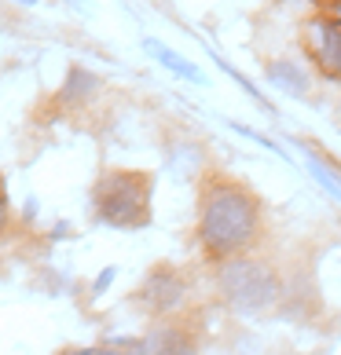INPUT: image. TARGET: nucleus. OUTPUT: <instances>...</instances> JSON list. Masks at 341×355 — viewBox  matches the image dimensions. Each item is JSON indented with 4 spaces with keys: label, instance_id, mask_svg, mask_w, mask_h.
<instances>
[{
    "label": "nucleus",
    "instance_id": "1",
    "mask_svg": "<svg viewBox=\"0 0 341 355\" xmlns=\"http://www.w3.org/2000/svg\"><path fill=\"white\" fill-rule=\"evenodd\" d=\"M260 231V205L239 183L213 180L202 194V216H199V239L209 257L228 260L239 249H246Z\"/></svg>",
    "mask_w": 341,
    "mask_h": 355
},
{
    "label": "nucleus",
    "instance_id": "2",
    "mask_svg": "<svg viewBox=\"0 0 341 355\" xmlns=\"http://www.w3.org/2000/svg\"><path fill=\"white\" fill-rule=\"evenodd\" d=\"M96 213L110 227H143L151 220V176L114 168L96 183Z\"/></svg>",
    "mask_w": 341,
    "mask_h": 355
},
{
    "label": "nucleus",
    "instance_id": "3",
    "mask_svg": "<svg viewBox=\"0 0 341 355\" xmlns=\"http://www.w3.org/2000/svg\"><path fill=\"white\" fill-rule=\"evenodd\" d=\"M220 289H224V297L235 308L260 311L275 300L279 282H275V275L260 264V260H228V264L220 268Z\"/></svg>",
    "mask_w": 341,
    "mask_h": 355
},
{
    "label": "nucleus",
    "instance_id": "4",
    "mask_svg": "<svg viewBox=\"0 0 341 355\" xmlns=\"http://www.w3.org/2000/svg\"><path fill=\"white\" fill-rule=\"evenodd\" d=\"M305 48L308 55L316 59V67L331 77V81H338L341 73V30H338V19H312L308 30H305Z\"/></svg>",
    "mask_w": 341,
    "mask_h": 355
},
{
    "label": "nucleus",
    "instance_id": "5",
    "mask_svg": "<svg viewBox=\"0 0 341 355\" xmlns=\"http://www.w3.org/2000/svg\"><path fill=\"white\" fill-rule=\"evenodd\" d=\"M180 293H183V282L173 271H154L147 279V286H143V297H147V304H154V308H173L180 300Z\"/></svg>",
    "mask_w": 341,
    "mask_h": 355
},
{
    "label": "nucleus",
    "instance_id": "6",
    "mask_svg": "<svg viewBox=\"0 0 341 355\" xmlns=\"http://www.w3.org/2000/svg\"><path fill=\"white\" fill-rule=\"evenodd\" d=\"M143 48H147L151 55H154V59L162 62V67H169V70H173L176 77H188V81H202V70L194 67V62H188V59H180L176 51H173V48H165L162 41H143Z\"/></svg>",
    "mask_w": 341,
    "mask_h": 355
},
{
    "label": "nucleus",
    "instance_id": "7",
    "mask_svg": "<svg viewBox=\"0 0 341 355\" xmlns=\"http://www.w3.org/2000/svg\"><path fill=\"white\" fill-rule=\"evenodd\" d=\"M268 77H272V85H279L283 92H290V96H305V92H308V77L301 73L290 59L272 62V67H268Z\"/></svg>",
    "mask_w": 341,
    "mask_h": 355
},
{
    "label": "nucleus",
    "instance_id": "8",
    "mask_svg": "<svg viewBox=\"0 0 341 355\" xmlns=\"http://www.w3.org/2000/svg\"><path fill=\"white\" fill-rule=\"evenodd\" d=\"M96 77H92L88 70H70V77H67V85H63V92H59V96L63 99H85V96H92V92H96Z\"/></svg>",
    "mask_w": 341,
    "mask_h": 355
},
{
    "label": "nucleus",
    "instance_id": "9",
    "mask_svg": "<svg viewBox=\"0 0 341 355\" xmlns=\"http://www.w3.org/2000/svg\"><path fill=\"white\" fill-rule=\"evenodd\" d=\"M8 227V194H4V180H0V234Z\"/></svg>",
    "mask_w": 341,
    "mask_h": 355
},
{
    "label": "nucleus",
    "instance_id": "10",
    "mask_svg": "<svg viewBox=\"0 0 341 355\" xmlns=\"http://www.w3.org/2000/svg\"><path fill=\"white\" fill-rule=\"evenodd\" d=\"M173 345L180 348V340H173V337H165V348H173ZM165 355H173V352H165Z\"/></svg>",
    "mask_w": 341,
    "mask_h": 355
},
{
    "label": "nucleus",
    "instance_id": "11",
    "mask_svg": "<svg viewBox=\"0 0 341 355\" xmlns=\"http://www.w3.org/2000/svg\"><path fill=\"white\" fill-rule=\"evenodd\" d=\"M319 4H331V8H334V4H338V0H319Z\"/></svg>",
    "mask_w": 341,
    "mask_h": 355
},
{
    "label": "nucleus",
    "instance_id": "12",
    "mask_svg": "<svg viewBox=\"0 0 341 355\" xmlns=\"http://www.w3.org/2000/svg\"><path fill=\"white\" fill-rule=\"evenodd\" d=\"M19 4H37V0H19Z\"/></svg>",
    "mask_w": 341,
    "mask_h": 355
}]
</instances>
